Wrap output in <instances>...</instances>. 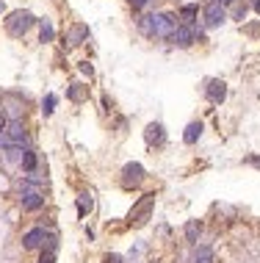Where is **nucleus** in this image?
<instances>
[{"label":"nucleus","mask_w":260,"mask_h":263,"mask_svg":"<svg viewBox=\"0 0 260 263\" xmlns=\"http://www.w3.org/2000/svg\"><path fill=\"white\" fill-rule=\"evenodd\" d=\"M33 23H36V17H33L31 11L19 9V11H11V14L6 17V31H9L11 36H23V33L28 31Z\"/></svg>","instance_id":"obj_1"},{"label":"nucleus","mask_w":260,"mask_h":263,"mask_svg":"<svg viewBox=\"0 0 260 263\" xmlns=\"http://www.w3.org/2000/svg\"><path fill=\"white\" fill-rule=\"evenodd\" d=\"M147 19H149V31H153V36H161V39H169L172 31L180 25L175 14H153Z\"/></svg>","instance_id":"obj_2"},{"label":"nucleus","mask_w":260,"mask_h":263,"mask_svg":"<svg viewBox=\"0 0 260 263\" xmlns=\"http://www.w3.org/2000/svg\"><path fill=\"white\" fill-rule=\"evenodd\" d=\"M144 178H147V172H144V166L141 164H136V161H130V164L122 166V178H119V183L122 188H139L141 183H144Z\"/></svg>","instance_id":"obj_3"},{"label":"nucleus","mask_w":260,"mask_h":263,"mask_svg":"<svg viewBox=\"0 0 260 263\" xmlns=\"http://www.w3.org/2000/svg\"><path fill=\"white\" fill-rule=\"evenodd\" d=\"M153 208H155V191H149V194H144V197L136 202L133 208H130V222H136V225L147 222L149 213H153Z\"/></svg>","instance_id":"obj_4"},{"label":"nucleus","mask_w":260,"mask_h":263,"mask_svg":"<svg viewBox=\"0 0 260 263\" xmlns=\"http://www.w3.org/2000/svg\"><path fill=\"white\" fill-rule=\"evenodd\" d=\"M224 19H227V6L222 0H208V6H205V25L208 28H219Z\"/></svg>","instance_id":"obj_5"},{"label":"nucleus","mask_w":260,"mask_h":263,"mask_svg":"<svg viewBox=\"0 0 260 263\" xmlns=\"http://www.w3.org/2000/svg\"><path fill=\"white\" fill-rule=\"evenodd\" d=\"M166 42H172L177 47H191V45L197 42V28H191V25H177Z\"/></svg>","instance_id":"obj_6"},{"label":"nucleus","mask_w":260,"mask_h":263,"mask_svg":"<svg viewBox=\"0 0 260 263\" xmlns=\"http://www.w3.org/2000/svg\"><path fill=\"white\" fill-rule=\"evenodd\" d=\"M144 141L149 147H163L166 144V130H163L161 122H149L147 130H144Z\"/></svg>","instance_id":"obj_7"},{"label":"nucleus","mask_w":260,"mask_h":263,"mask_svg":"<svg viewBox=\"0 0 260 263\" xmlns=\"http://www.w3.org/2000/svg\"><path fill=\"white\" fill-rule=\"evenodd\" d=\"M205 94H208V100L210 103H224V97H227V83L224 80H219V78H213V80H208V89H205Z\"/></svg>","instance_id":"obj_8"},{"label":"nucleus","mask_w":260,"mask_h":263,"mask_svg":"<svg viewBox=\"0 0 260 263\" xmlns=\"http://www.w3.org/2000/svg\"><path fill=\"white\" fill-rule=\"evenodd\" d=\"M45 235H47L45 227H31V230L23 235V249H42Z\"/></svg>","instance_id":"obj_9"},{"label":"nucleus","mask_w":260,"mask_h":263,"mask_svg":"<svg viewBox=\"0 0 260 263\" xmlns=\"http://www.w3.org/2000/svg\"><path fill=\"white\" fill-rule=\"evenodd\" d=\"M89 36V25L83 23H78V25H72L70 33H67V47H78V45H83V39Z\"/></svg>","instance_id":"obj_10"},{"label":"nucleus","mask_w":260,"mask_h":263,"mask_svg":"<svg viewBox=\"0 0 260 263\" xmlns=\"http://www.w3.org/2000/svg\"><path fill=\"white\" fill-rule=\"evenodd\" d=\"M39 208H45V194L42 191H33V194H25L23 197V211L33 213V211H39Z\"/></svg>","instance_id":"obj_11"},{"label":"nucleus","mask_w":260,"mask_h":263,"mask_svg":"<svg viewBox=\"0 0 260 263\" xmlns=\"http://www.w3.org/2000/svg\"><path fill=\"white\" fill-rule=\"evenodd\" d=\"M197 17H200V6L188 3V6H183V9H180V19H183L180 25H191V28H194V25H197Z\"/></svg>","instance_id":"obj_12"},{"label":"nucleus","mask_w":260,"mask_h":263,"mask_svg":"<svg viewBox=\"0 0 260 263\" xmlns=\"http://www.w3.org/2000/svg\"><path fill=\"white\" fill-rule=\"evenodd\" d=\"M200 235H202V222L200 219H191L186 225V241H188V244H200Z\"/></svg>","instance_id":"obj_13"},{"label":"nucleus","mask_w":260,"mask_h":263,"mask_svg":"<svg viewBox=\"0 0 260 263\" xmlns=\"http://www.w3.org/2000/svg\"><path fill=\"white\" fill-rule=\"evenodd\" d=\"M202 122H191L188 127H186V133H183V141H186V144H197V141H200V136H202Z\"/></svg>","instance_id":"obj_14"},{"label":"nucleus","mask_w":260,"mask_h":263,"mask_svg":"<svg viewBox=\"0 0 260 263\" xmlns=\"http://www.w3.org/2000/svg\"><path fill=\"white\" fill-rule=\"evenodd\" d=\"M19 169H23L25 174L36 172V152H33V150H23V161H19Z\"/></svg>","instance_id":"obj_15"},{"label":"nucleus","mask_w":260,"mask_h":263,"mask_svg":"<svg viewBox=\"0 0 260 263\" xmlns=\"http://www.w3.org/2000/svg\"><path fill=\"white\" fill-rule=\"evenodd\" d=\"M6 108H9V114H6V119L11 117V122H14V119H19V117H23V111H25V103L19 105L17 100H11V97H9V100H6Z\"/></svg>","instance_id":"obj_16"},{"label":"nucleus","mask_w":260,"mask_h":263,"mask_svg":"<svg viewBox=\"0 0 260 263\" xmlns=\"http://www.w3.org/2000/svg\"><path fill=\"white\" fill-rule=\"evenodd\" d=\"M67 97H70L72 103H83V100H86V89L80 83H72L70 92H67Z\"/></svg>","instance_id":"obj_17"},{"label":"nucleus","mask_w":260,"mask_h":263,"mask_svg":"<svg viewBox=\"0 0 260 263\" xmlns=\"http://www.w3.org/2000/svg\"><path fill=\"white\" fill-rule=\"evenodd\" d=\"M92 208H94L92 194L83 191V194H80V200H78V213H80V216H86V211H92Z\"/></svg>","instance_id":"obj_18"},{"label":"nucleus","mask_w":260,"mask_h":263,"mask_svg":"<svg viewBox=\"0 0 260 263\" xmlns=\"http://www.w3.org/2000/svg\"><path fill=\"white\" fill-rule=\"evenodd\" d=\"M56 103H58L56 94H47V97L42 100V114H45V117H53V111H56Z\"/></svg>","instance_id":"obj_19"},{"label":"nucleus","mask_w":260,"mask_h":263,"mask_svg":"<svg viewBox=\"0 0 260 263\" xmlns=\"http://www.w3.org/2000/svg\"><path fill=\"white\" fill-rule=\"evenodd\" d=\"M53 36H56V31H53V23H50V19H42V31H39V39H42V42H53Z\"/></svg>","instance_id":"obj_20"},{"label":"nucleus","mask_w":260,"mask_h":263,"mask_svg":"<svg viewBox=\"0 0 260 263\" xmlns=\"http://www.w3.org/2000/svg\"><path fill=\"white\" fill-rule=\"evenodd\" d=\"M194 263H213V252H210L208 247L197 249V255H194Z\"/></svg>","instance_id":"obj_21"},{"label":"nucleus","mask_w":260,"mask_h":263,"mask_svg":"<svg viewBox=\"0 0 260 263\" xmlns=\"http://www.w3.org/2000/svg\"><path fill=\"white\" fill-rule=\"evenodd\" d=\"M39 263H56V252H53V249H42V255H39Z\"/></svg>","instance_id":"obj_22"},{"label":"nucleus","mask_w":260,"mask_h":263,"mask_svg":"<svg viewBox=\"0 0 260 263\" xmlns=\"http://www.w3.org/2000/svg\"><path fill=\"white\" fill-rule=\"evenodd\" d=\"M127 3L133 6L136 11H141V9H144V6H147V0H127Z\"/></svg>","instance_id":"obj_23"},{"label":"nucleus","mask_w":260,"mask_h":263,"mask_svg":"<svg viewBox=\"0 0 260 263\" xmlns=\"http://www.w3.org/2000/svg\"><path fill=\"white\" fill-rule=\"evenodd\" d=\"M0 147H11L9 136H6V130H0Z\"/></svg>","instance_id":"obj_24"},{"label":"nucleus","mask_w":260,"mask_h":263,"mask_svg":"<svg viewBox=\"0 0 260 263\" xmlns=\"http://www.w3.org/2000/svg\"><path fill=\"white\" fill-rule=\"evenodd\" d=\"M246 164H252V166H257V169H260V155H249V158H246Z\"/></svg>","instance_id":"obj_25"},{"label":"nucleus","mask_w":260,"mask_h":263,"mask_svg":"<svg viewBox=\"0 0 260 263\" xmlns=\"http://www.w3.org/2000/svg\"><path fill=\"white\" fill-rule=\"evenodd\" d=\"M80 72H83V75H92V64H89V61H83V64H80Z\"/></svg>","instance_id":"obj_26"},{"label":"nucleus","mask_w":260,"mask_h":263,"mask_svg":"<svg viewBox=\"0 0 260 263\" xmlns=\"http://www.w3.org/2000/svg\"><path fill=\"white\" fill-rule=\"evenodd\" d=\"M105 263H122V258H119V255H105Z\"/></svg>","instance_id":"obj_27"},{"label":"nucleus","mask_w":260,"mask_h":263,"mask_svg":"<svg viewBox=\"0 0 260 263\" xmlns=\"http://www.w3.org/2000/svg\"><path fill=\"white\" fill-rule=\"evenodd\" d=\"M6 125H9V119H6V114L0 111V130H6Z\"/></svg>","instance_id":"obj_28"},{"label":"nucleus","mask_w":260,"mask_h":263,"mask_svg":"<svg viewBox=\"0 0 260 263\" xmlns=\"http://www.w3.org/2000/svg\"><path fill=\"white\" fill-rule=\"evenodd\" d=\"M255 11H257V14H260V0H255Z\"/></svg>","instance_id":"obj_29"},{"label":"nucleus","mask_w":260,"mask_h":263,"mask_svg":"<svg viewBox=\"0 0 260 263\" xmlns=\"http://www.w3.org/2000/svg\"><path fill=\"white\" fill-rule=\"evenodd\" d=\"M3 11H6V6H3V3H0V14H3Z\"/></svg>","instance_id":"obj_30"},{"label":"nucleus","mask_w":260,"mask_h":263,"mask_svg":"<svg viewBox=\"0 0 260 263\" xmlns=\"http://www.w3.org/2000/svg\"><path fill=\"white\" fill-rule=\"evenodd\" d=\"M222 3H224V6H227V3H232V0H222Z\"/></svg>","instance_id":"obj_31"}]
</instances>
